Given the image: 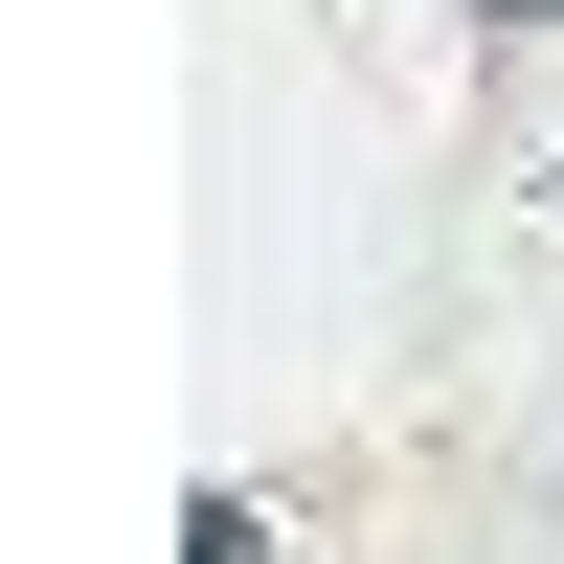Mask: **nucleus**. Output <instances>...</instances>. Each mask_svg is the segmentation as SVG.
<instances>
[{
    "label": "nucleus",
    "mask_w": 564,
    "mask_h": 564,
    "mask_svg": "<svg viewBox=\"0 0 564 564\" xmlns=\"http://www.w3.org/2000/svg\"><path fill=\"white\" fill-rule=\"evenodd\" d=\"M181 564H271V497H181Z\"/></svg>",
    "instance_id": "nucleus-1"
},
{
    "label": "nucleus",
    "mask_w": 564,
    "mask_h": 564,
    "mask_svg": "<svg viewBox=\"0 0 564 564\" xmlns=\"http://www.w3.org/2000/svg\"><path fill=\"white\" fill-rule=\"evenodd\" d=\"M497 23H564V0H497Z\"/></svg>",
    "instance_id": "nucleus-2"
}]
</instances>
